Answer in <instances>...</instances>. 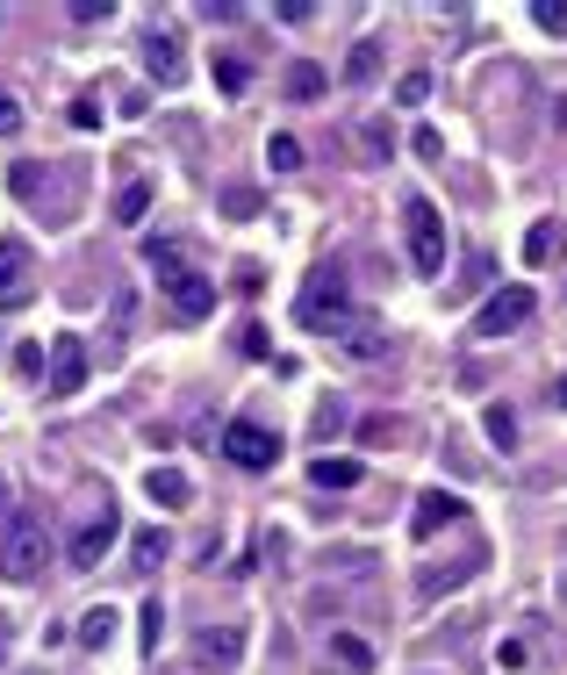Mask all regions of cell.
<instances>
[{"mask_svg":"<svg viewBox=\"0 0 567 675\" xmlns=\"http://www.w3.org/2000/svg\"><path fill=\"white\" fill-rule=\"evenodd\" d=\"M294 324H302V330H324V338H338V330L352 324V288H345V274H338L330 260L302 280V294H294Z\"/></svg>","mask_w":567,"mask_h":675,"instance_id":"1","label":"cell"},{"mask_svg":"<svg viewBox=\"0 0 567 675\" xmlns=\"http://www.w3.org/2000/svg\"><path fill=\"white\" fill-rule=\"evenodd\" d=\"M44 554H51L44 518H29V510H22V518L0 532V582H36V575H44Z\"/></svg>","mask_w":567,"mask_h":675,"instance_id":"2","label":"cell"},{"mask_svg":"<svg viewBox=\"0 0 567 675\" xmlns=\"http://www.w3.org/2000/svg\"><path fill=\"white\" fill-rule=\"evenodd\" d=\"M402 238H410V266H417V274H438V266H446V216H438L424 194L402 202Z\"/></svg>","mask_w":567,"mask_h":675,"instance_id":"3","label":"cell"},{"mask_svg":"<svg viewBox=\"0 0 567 675\" xmlns=\"http://www.w3.org/2000/svg\"><path fill=\"white\" fill-rule=\"evenodd\" d=\"M116 532H122V510L101 496V503H94V510L80 518V532H72L65 568H101V561H108V546H116Z\"/></svg>","mask_w":567,"mask_h":675,"instance_id":"4","label":"cell"},{"mask_svg":"<svg viewBox=\"0 0 567 675\" xmlns=\"http://www.w3.org/2000/svg\"><path fill=\"white\" fill-rule=\"evenodd\" d=\"M224 460L244 474H266L280 460V438L266 432V424H252V417H238V424H224Z\"/></svg>","mask_w":567,"mask_h":675,"instance_id":"5","label":"cell"},{"mask_svg":"<svg viewBox=\"0 0 567 675\" xmlns=\"http://www.w3.org/2000/svg\"><path fill=\"white\" fill-rule=\"evenodd\" d=\"M532 316H539V294L532 288H503V294H488V302H482L474 330H482V338H510V330L532 324Z\"/></svg>","mask_w":567,"mask_h":675,"instance_id":"6","label":"cell"},{"mask_svg":"<svg viewBox=\"0 0 567 675\" xmlns=\"http://www.w3.org/2000/svg\"><path fill=\"white\" fill-rule=\"evenodd\" d=\"M36 294V260L22 238H0V310H22Z\"/></svg>","mask_w":567,"mask_h":675,"instance_id":"7","label":"cell"},{"mask_svg":"<svg viewBox=\"0 0 567 675\" xmlns=\"http://www.w3.org/2000/svg\"><path fill=\"white\" fill-rule=\"evenodd\" d=\"M158 288H166V302H172L180 316H188V324H194V316H208V310H216V280H208L202 266H180V274H166Z\"/></svg>","mask_w":567,"mask_h":675,"instance_id":"8","label":"cell"},{"mask_svg":"<svg viewBox=\"0 0 567 675\" xmlns=\"http://www.w3.org/2000/svg\"><path fill=\"white\" fill-rule=\"evenodd\" d=\"M86 388V338L80 330H58L51 338V396H80Z\"/></svg>","mask_w":567,"mask_h":675,"instance_id":"9","label":"cell"},{"mask_svg":"<svg viewBox=\"0 0 567 675\" xmlns=\"http://www.w3.org/2000/svg\"><path fill=\"white\" fill-rule=\"evenodd\" d=\"M144 72H152L158 87H180L188 58H180V36H172V29H152V36H144Z\"/></svg>","mask_w":567,"mask_h":675,"instance_id":"10","label":"cell"},{"mask_svg":"<svg viewBox=\"0 0 567 675\" xmlns=\"http://www.w3.org/2000/svg\"><path fill=\"white\" fill-rule=\"evenodd\" d=\"M453 518H460V496H446V489H424V496H417L410 532H417V539H431L438 525H453Z\"/></svg>","mask_w":567,"mask_h":675,"instance_id":"11","label":"cell"},{"mask_svg":"<svg viewBox=\"0 0 567 675\" xmlns=\"http://www.w3.org/2000/svg\"><path fill=\"white\" fill-rule=\"evenodd\" d=\"M144 496H152L158 510H180V503H194V482L180 468H152L144 474Z\"/></svg>","mask_w":567,"mask_h":675,"instance_id":"12","label":"cell"},{"mask_svg":"<svg viewBox=\"0 0 567 675\" xmlns=\"http://www.w3.org/2000/svg\"><path fill=\"white\" fill-rule=\"evenodd\" d=\"M338 346L352 352V360H381V352H388V338H381V330L366 324V316H352V324L338 330Z\"/></svg>","mask_w":567,"mask_h":675,"instance_id":"13","label":"cell"},{"mask_svg":"<svg viewBox=\"0 0 567 675\" xmlns=\"http://www.w3.org/2000/svg\"><path fill=\"white\" fill-rule=\"evenodd\" d=\"M330 661H338L345 675H374V647L352 640V632H330Z\"/></svg>","mask_w":567,"mask_h":675,"instance_id":"14","label":"cell"},{"mask_svg":"<svg viewBox=\"0 0 567 675\" xmlns=\"http://www.w3.org/2000/svg\"><path fill=\"white\" fill-rule=\"evenodd\" d=\"M360 460H330V453H324V460H316V468H310V482L316 489H360Z\"/></svg>","mask_w":567,"mask_h":675,"instance_id":"15","label":"cell"},{"mask_svg":"<svg viewBox=\"0 0 567 675\" xmlns=\"http://www.w3.org/2000/svg\"><path fill=\"white\" fill-rule=\"evenodd\" d=\"M374 72H381V44H374V36H360V44H352V58H345V87H366Z\"/></svg>","mask_w":567,"mask_h":675,"instance_id":"16","label":"cell"},{"mask_svg":"<svg viewBox=\"0 0 567 675\" xmlns=\"http://www.w3.org/2000/svg\"><path fill=\"white\" fill-rule=\"evenodd\" d=\"M166 554H172V539L158 532V525H152V532H137V539H130V568H158Z\"/></svg>","mask_w":567,"mask_h":675,"instance_id":"17","label":"cell"},{"mask_svg":"<svg viewBox=\"0 0 567 675\" xmlns=\"http://www.w3.org/2000/svg\"><path fill=\"white\" fill-rule=\"evenodd\" d=\"M330 80H324V65H288V101H316Z\"/></svg>","mask_w":567,"mask_h":675,"instance_id":"18","label":"cell"},{"mask_svg":"<svg viewBox=\"0 0 567 675\" xmlns=\"http://www.w3.org/2000/svg\"><path fill=\"white\" fill-rule=\"evenodd\" d=\"M80 640H86V647H108V640H116V611L94 604V611L80 618Z\"/></svg>","mask_w":567,"mask_h":675,"instance_id":"19","label":"cell"},{"mask_svg":"<svg viewBox=\"0 0 567 675\" xmlns=\"http://www.w3.org/2000/svg\"><path fill=\"white\" fill-rule=\"evenodd\" d=\"M144 208H152V188H144V180H130V188L116 194V224H144Z\"/></svg>","mask_w":567,"mask_h":675,"instance_id":"20","label":"cell"},{"mask_svg":"<svg viewBox=\"0 0 567 675\" xmlns=\"http://www.w3.org/2000/svg\"><path fill=\"white\" fill-rule=\"evenodd\" d=\"M216 87L244 94V87H252V65H244V58H216Z\"/></svg>","mask_w":567,"mask_h":675,"instance_id":"21","label":"cell"},{"mask_svg":"<svg viewBox=\"0 0 567 675\" xmlns=\"http://www.w3.org/2000/svg\"><path fill=\"white\" fill-rule=\"evenodd\" d=\"M266 158H274V173H302V144H294V137H274Z\"/></svg>","mask_w":567,"mask_h":675,"instance_id":"22","label":"cell"},{"mask_svg":"<svg viewBox=\"0 0 567 675\" xmlns=\"http://www.w3.org/2000/svg\"><path fill=\"white\" fill-rule=\"evenodd\" d=\"M238 647H244V632H238V625H224V632H202V654H238Z\"/></svg>","mask_w":567,"mask_h":675,"instance_id":"23","label":"cell"},{"mask_svg":"<svg viewBox=\"0 0 567 675\" xmlns=\"http://www.w3.org/2000/svg\"><path fill=\"white\" fill-rule=\"evenodd\" d=\"M482 424H488V438H496V446H510V438H517V417L503 410V402H488V417H482Z\"/></svg>","mask_w":567,"mask_h":675,"instance_id":"24","label":"cell"},{"mask_svg":"<svg viewBox=\"0 0 567 675\" xmlns=\"http://www.w3.org/2000/svg\"><path fill=\"white\" fill-rule=\"evenodd\" d=\"M553 238H560V224H532V238H524V260H546V252H553Z\"/></svg>","mask_w":567,"mask_h":675,"instance_id":"25","label":"cell"},{"mask_svg":"<svg viewBox=\"0 0 567 675\" xmlns=\"http://www.w3.org/2000/svg\"><path fill=\"white\" fill-rule=\"evenodd\" d=\"M158 632H166V604L152 596V604H144V654H158Z\"/></svg>","mask_w":567,"mask_h":675,"instance_id":"26","label":"cell"},{"mask_svg":"<svg viewBox=\"0 0 567 675\" xmlns=\"http://www.w3.org/2000/svg\"><path fill=\"white\" fill-rule=\"evenodd\" d=\"M532 22H539V29H553V36H567V8H560V0H539Z\"/></svg>","mask_w":567,"mask_h":675,"instance_id":"27","label":"cell"},{"mask_svg":"<svg viewBox=\"0 0 567 675\" xmlns=\"http://www.w3.org/2000/svg\"><path fill=\"white\" fill-rule=\"evenodd\" d=\"M94 122H101V101H94V94H86V101H72V130H94Z\"/></svg>","mask_w":567,"mask_h":675,"instance_id":"28","label":"cell"},{"mask_svg":"<svg viewBox=\"0 0 567 675\" xmlns=\"http://www.w3.org/2000/svg\"><path fill=\"white\" fill-rule=\"evenodd\" d=\"M22 130V108H15V94H0V137H15Z\"/></svg>","mask_w":567,"mask_h":675,"instance_id":"29","label":"cell"},{"mask_svg":"<svg viewBox=\"0 0 567 675\" xmlns=\"http://www.w3.org/2000/svg\"><path fill=\"white\" fill-rule=\"evenodd\" d=\"M396 94H402V101H424L431 80H424V72H402V87H396Z\"/></svg>","mask_w":567,"mask_h":675,"instance_id":"30","label":"cell"},{"mask_svg":"<svg viewBox=\"0 0 567 675\" xmlns=\"http://www.w3.org/2000/svg\"><path fill=\"white\" fill-rule=\"evenodd\" d=\"M238 346L252 352V360H266V352H274V346H266V330H258V324H244V338H238Z\"/></svg>","mask_w":567,"mask_h":675,"instance_id":"31","label":"cell"},{"mask_svg":"<svg viewBox=\"0 0 567 675\" xmlns=\"http://www.w3.org/2000/svg\"><path fill=\"white\" fill-rule=\"evenodd\" d=\"M15 518H22V510H15V489H8V474H0V532H8Z\"/></svg>","mask_w":567,"mask_h":675,"instance_id":"32","label":"cell"},{"mask_svg":"<svg viewBox=\"0 0 567 675\" xmlns=\"http://www.w3.org/2000/svg\"><path fill=\"white\" fill-rule=\"evenodd\" d=\"M258 280H266V266H258V260H244V266H238V288H244V294H258Z\"/></svg>","mask_w":567,"mask_h":675,"instance_id":"33","label":"cell"},{"mask_svg":"<svg viewBox=\"0 0 567 675\" xmlns=\"http://www.w3.org/2000/svg\"><path fill=\"white\" fill-rule=\"evenodd\" d=\"M546 402H553V410H567V374H560V382L546 388Z\"/></svg>","mask_w":567,"mask_h":675,"instance_id":"34","label":"cell"},{"mask_svg":"<svg viewBox=\"0 0 567 675\" xmlns=\"http://www.w3.org/2000/svg\"><path fill=\"white\" fill-rule=\"evenodd\" d=\"M8 640H15V632H8V618H0V661H8Z\"/></svg>","mask_w":567,"mask_h":675,"instance_id":"35","label":"cell"},{"mask_svg":"<svg viewBox=\"0 0 567 675\" xmlns=\"http://www.w3.org/2000/svg\"><path fill=\"white\" fill-rule=\"evenodd\" d=\"M560 596H567V582H560Z\"/></svg>","mask_w":567,"mask_h":675,"instance_id":"36","label":"cell"}]
</instances>
